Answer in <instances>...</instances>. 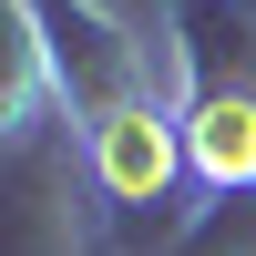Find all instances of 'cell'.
Here are the masks:
<instances>
[{"mask_svg":"<svg viewBox=\"0 0 256 256\" xmlns=\"http://www.w3.org/2000/svg\"><path fill=\"white\" fill-rule=\"evenodd\" d=\"M92 164H102V184H113L123 205H154L164 184H174V123H164L154 102H113V113L92 123Z\"/></svg>","mask_w":256,"mask_h":256,"instance_id":"1","label":"cell"},{"mask_svg":"<svg viewBox=\"0 0 256 256\" xmlns=\"http://www.w3.org/2000/svg\"><path fill=\"white\" fill-rule=\"evenodd\" d=\"M184 154L205 184H256V92H205L184 113Z\"/></svg>","mask_w":256,"mask_h":256,"instance_id":"2","label":"cell"}]
</instances>
